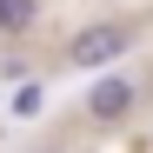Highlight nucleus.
<instances>
[{
    "label": "nucleus",
    "instance_id": "obj_2",
    "mask_svg": "<svg viewBox=\"0 0 153 153\" xmlns=\"http://www.w3.org/2000/svg\"><path fill=\"white\" fill-rule=\"evenodd\" d=\"M126 107H133V80L126 73H107V80L87 87V120H120Z\"/></svg>",
    "mask_w": 153,
    "mask_h": 153
},
{
    "label": "nucleus",
    "instance_id": "obj_1",
    "mask_svg": "<svg viewBox=\"0 0 153 153\" xmlns=\"http://www.w3.org/2000/svg\"><path fill=\"white\" fill-rule=\"evenodd\" d=\"M126 47H133V27H120V20H100V27H87V33H73V47H67V67H113Z\"/></svg>",
    "mask_w": 153,
    "mask_h": 153
},
{
    "label": "nucleus",
    "instance_id": "obj_3",
    "mask_svg": "<svg viewBox=\"0 0 153 153\" xmlns=\"http://www.w3.org/2000/svg\"><path fill=\"white\" fill-rule=\"evenodd\" d=\"M40 20V0H0V33H27Z\"/></svg>",
    "mask_w": 153,
    "mask_h": 153
}]
</instances>
